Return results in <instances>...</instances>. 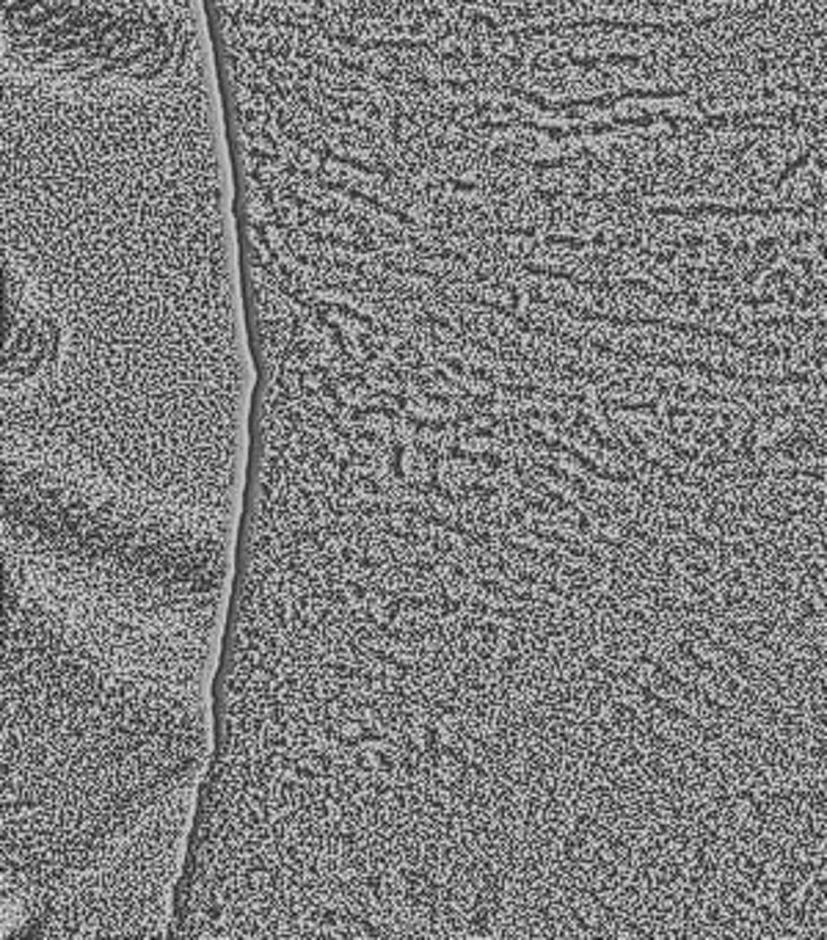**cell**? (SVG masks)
Listing matches in <instances>:
<instances>
[{"label":"cell","instance_id":"obj_3","mask_svg":"<svg viewBox=\"0 0 827 940\" xmlns=\"http://www.w3.org/2000/svg\"><path fill=\"white\" fill-rule=\"evenodd\" d=\"M397 472L403 475L406 483L411 486H427L436 480V455L422 444H409L400 447L397 455Z\"/></svg>","mask_w":827,"mask_h":940},{"label":"cell","instance_id":"obj_8","mask_svg":"<svg viewBox=\"0 0 827 940\" xmlns=\"http://www.w3.org/2000/svg\"><path fill=\"white\" fill-rule=\"evenodd\" d=\"M416 439H419V422L403 411L395 414V444L409 447V444H416Z\"/></svg>","mask_w":827,"mask_h":940},{"label":"cell","instance_id":"obj_11","mask_svg":"<svg viewBox=\"0 0 827 940\" xmlns=\"http://www.w3.org/2000/svg\"><path fill=\"white\" fill-rule=\"evenodd\" d=\"M775 246H781V240H778V237H758V240H756V257H758V262H761V257L772 254V251H775Z\"/></svg>","mask_w":827,"mask_h":940},{"label":"cell","instance_id":"obj_10","mask_svg":"<svg viewBox=\"0 0 827 940\" xmlns=\"http://www.w3.org/2000/svg\"><path fill=\"white\" fill-rule=\"evenodd\" d=\"M601 58H604V66H632V69H637V66L648 64L643 55H635V52H604Z\"/></svg>","mask_w":827,"mask_h":940},{"label":"cell","instance_id":"obj_6","mask_svg":"<svg viewBox=\"0 0 827 940\" xmlns=\"http://www.w3.org/2000/svg\"><path fill=\"white\" fill-rule=\"evenodd\" d=\"M331 731L342 739V742H362L365 734H367V725L356 717H339V720H331Z\"/></svg>","mask_w":827,"mask_h":940},{"label":"cell","instance_id":"obj_12","mask_svg":"<svg viewBox=\"0 0 827 940\" xmlns=\"http://www.w3.org/2000/svg\"><path fill=\"white\" fill-rule=\"evenodd\" d=\"M679 243H681V246H687V248H692V251H698V248H706V246H709V240H706V237H700V234H687V237H681Z\"/></svg>","mask_w":827,"mask_h":940},{"label":"cell","instance_id":"obj_9","mask_svg":"<svg viewBox=\"0 0 827 940\" xmlns=\"http://www.w3.org/2000/svg\"><path fill=\"white\" fill-rule=\"evenodd\" d=\"M325 447V452L331 455V458H337V461H342V463H348L351 458H356V452H353V444H351V436H345V433H331L328 436V442L323 444Z\"/></svg>","mask_w":827,"mask_h":940},{"label":"cell","instance_id":"obj_5","mask_svg":"<svg viewBox=\"0 0 827 940\" xmlns=\"http://www.w3.org/2000/svg\"><path fill=\"white\" fill-rule=\"evenodd\" d=\"M822 143H825V138L819 135V138H817V141H814L811 146H805V149H803V152H800V155H797V157H794V160H791L789 166H783L781 171H778V177L772 179V190H781L783 185H786L789 179L794 177V174H797L800 169H805V166H808V163L814 160V155H817V149H819Z\"/></svg>","mask_w":827,"mask_h":940},{"label":"cell","instance_id":"obj_1","mask_svg":"<svg viewBox=\"0 0 827 940\" xmlns=\"http://www.w3.org/2000/svg\"><path fill=\"white\" fill-rule=\"evenodd\" d=\"M196 31V0H3L6 69L78 94L180 78Z\"/></svg>","mask_w":827,"mask_h":940},{"label":"cell","instance_id":"obj_4","mask_svg":"<svg viewBox=\"0 0 827 940\" xmlns=\"http://www.w3.org/2000/svg\"><path fill=\"white\" fill-rule=\"evenodd\" d=\"M362 430L375 436V439H383V442L395 444V414H389L383 408H367L362 414Z\"/></svg>","mask_w":827,"mask_h":940},{"label":"cell","instance_id":"obj_7","mask_svg":"<svg viewBox=\"0 0 827 940\" xmlns=\"http://www.w3.org/2000/svg\"><path fill=\"white\" fill-rule=\"evenodd\" d=\"M331 422H334V428H337L339 433H345V436H356V433H362V414H359V408L339 405L337 414L331 416Z\"/></svg>","mask_w":827,"mask_h":940},{"label":"cell","instance_id":"obj_2","mask_svg":"<svg viewBox=\"0 0 827 940\" xmlns=\"http://www.w3.org/2000/svg\"><path fill=\"white\" fill-rule=\"evenodd\" d=\"M651 218H662V216H676V218H703V216H720V218H742V216H753V218H770V216H797L805 218L808 210L805 207H761V204H717V202H698V204H659L648 210Z\"/></svg>","mask_w":827,"mask_h":940}]
</instances>
